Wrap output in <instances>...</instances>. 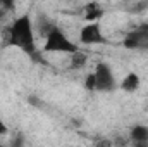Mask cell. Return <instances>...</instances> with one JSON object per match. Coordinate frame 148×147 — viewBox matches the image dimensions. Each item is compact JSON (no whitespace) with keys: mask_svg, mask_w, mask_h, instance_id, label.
I'll return each instance as SVG.
<instances>
[{"mask_svg":"<svg viewBox=\"0 0 148 147\" xmlns=\"http://www.w3.org/2000/svg\"><path fill=\"white\" fill-rule=\"evenodd\" d=\"M83 14H84V19L88 23H91V21H100L103 17L105 10L98 2H88L84 5V9H83Z\"/></svg>","mask_w":148,"mask_h":147,"instance_id":"8992f818","label":"cell"},{"mask_svg":"<svg viewBox=\"0 0 148 147\" xmlns=\"http://www.w3.org/2000/svg\"><path fill=\"white\" fill-rule=\"evenodd\" d=\"M129 137H131L136 144H147L148 142V126H145V125H136V126H133Z\"/></svg>","mask_w":148,"mask_h":147,"instance_id":"ba28073f","label":"cell"},{"mask_svg":"<svg viewBox=\"0 0 148 147\" xmlns=\"http://www.w3.org/2000/svg\"><path fill=\"white\" fill-rule=\"evenodd\" d=\"M79 42L83 45H102V43H107V38L103 35V31H102V24L98 21L86 23L79 30Z\"/></svg>","mask_w":148,"mask_h":147,"instance_id":"277c9868","label":"cell"},{"mask_svg":"<svg viewBox=\"0 0 148 147\" xmlns=\"http://www.w3.org/2000/svg\"><path fill=\"white\" fill-rule=\"evenodd\" d=\"M7 45L23 50L33 61H40V54L35 42V23L29 14H23L12 21L7 28Z\"/></svg>","mask_w":148,"mask_h":147,"instance_id":"6da1fadb","label":"cell"},{"mask_svg":"<svg viewBox=\"0 0 148 147\" xmlns=\"http://www.w3.org/2000/svg\"><path fill=\"white\" fill-rule=\"evenodd\" d=\"M140 83H141V80H140V76L136 73H127L124 78H122V81H121V90L122 92H127V94H133V92H136L138 88H140Z\"/></svg>","mask_w":148,"mask_h":147,"instance_id":"52a82bcc","label":"cell"},{"mask_svg":"<svg viewBox=\"0 0 148 147\" xmlns=\"http://www.w3.org/2000/svg\"><path fill=\"white\" fill-rule=\"evenodd\" d=\"M9 132V128H7V125L3 123V119H2V116H0V135H5Z\"/></svg>","mask_w":148,"mask_h":147,"instance_id":"4fadbf2b","label":"cell"},{"mask_svg":"<svg viewBox=\"0 0 148 147\" xmlns=\"http://www.w3.org/2000/svg\"><path fill=\"white\" fill-rule=\"evenodd\" d=\"M93 74H95V92H112L117 88V81L107 62H98Z\"/></svg>","mask_w":148,"mask_h":147,"instance_id":"3957f363","label":"cell"},{"mask_svg":"<svg viewBox=\"0 0 148 147\" xmlns=\"http://www.w3.org/2000/svg\"><path fill=\"white\" fill-rule=\"evenodd\" d=\"M0 5H2L5 10H12L14 5H16V0H0Z\"/></svg>","mask_w":148,"mask_h":147,"instance_id":"7c38bea8","label":"cell"},{"mask_svg":"<svg viewBox=\"0 0 148 147\" xmlns=\"http://www.w3.org/2000/svg\"><path fill=\"white\" fill-rule=\"evenodd\" d=\"M122 45L129 50H148V26H141L134 31H129L122 40Z\"/></svg>","mask_w":148,"mask_h":147,"instance_id":"5b68a950","label":"cell"},{"mask_svg":"<svg viewBox=\"0 0 148 147\" xmlns=\"http://www.w3.org/2000/svg\"><path fill=\"white\" fill-rule=\"evenodd\" d=\"M86 61H88V57H86V54L81 52V50H76L74 54H71V68H73V69H81V68H84Z\"/></svg>","mask_w":148,"mask_h":147,"instance_id":"9c48e42d","label":"cell"},{"mask_svg":"<svg viewBox=\"0 0 148 147\" xmlns=\"http://www.w3.org/2000/svg\"><path fill=\"white\" fill-rule=\"evenodd\" d=\"M53 26H55V24H52L47 17H43V16H41L36 23H35V31H38L41 37H47V33H48Z\"/></svg>","mask_w":148,"mask_h":147,"instance_id":"30bf717a","label":"cell"},{"mask_svg":"<svg viewBox=\"0 0 148 147\" xmlns=\"http://www.w3.org/2000/svg\"><path fill=\"white\" fill-rule=\"evenodd\" d=\"M76 50H79V47L59 26H53L47 33L45 43H43V52H48V54H69L71 55Z\"/></svg>","mask_w":148,"mask_h":147,"instance_id":"7a4b0ae2","label":"cell"},{"mask_svg":"<svg viewBox=\"0 0 148 147\" xmlns=\"http://www.w3.org/2000/svg\"><path fill=\"white\" fill-rule=\"evenodd\" d=\"M84 87H86L90 92H95V74L93 73H88L86 80H84Z\"/></svg>","mask_w":148,"mask_h":147,"instance_id":"8fae6325","label":"cell"}]
</instances>
